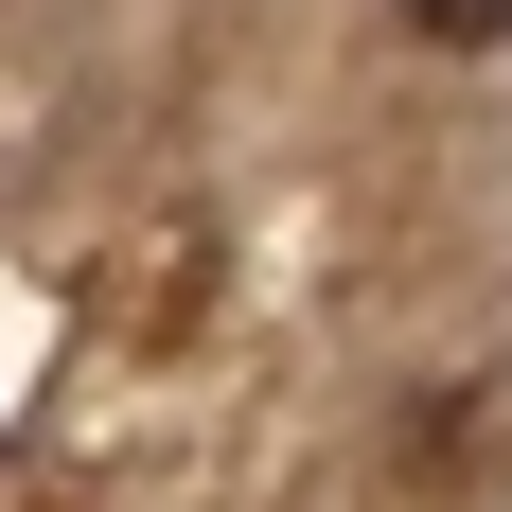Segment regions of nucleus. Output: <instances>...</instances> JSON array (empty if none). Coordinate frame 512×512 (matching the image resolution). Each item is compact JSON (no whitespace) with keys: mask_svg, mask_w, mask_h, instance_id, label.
<instances>
[{"mask_svg":"<svg viewBox=\"0 0 512 512\" xmlns=\"http://www.w3.org/2000/svg\"><path fill=\"white\" fill-rule=\"evenodd\" d=\"M389 18H407V36H442V53H495V36H512V0H389Z\"/></svg>","mask_w":512,"mask_h":512,"instance_id":"1","label":"nucleus"}]
</instances>
